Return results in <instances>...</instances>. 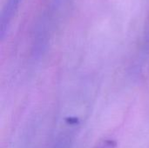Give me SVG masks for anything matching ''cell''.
<instances>
[{"mask_svg": "<svg viewBox=\"0 0 149 148\" xmlns=\"http://www.w3.org/2000/svg\"><path fill=\"white\" fill-rule=\"evenodd\" d=\"M116 147V142L113 140H107L101 143L97 148H114Z\"/></svg>", "mask_w": 149, "mask_h": 148, "instance_id": "cell-1", "label": "cell"}, {"mask_svg": "<svg viewBox=\"0 0 149 148\" xmlns=\"http://www.w3.org/2000/svg\"><path fill=\"white\" fill-rule=\"evenodd\" d=\"M66 120L67 122H69V124H76L78 122V120L76 118H69Z\"/></svg>", "mask_w": 149, "mask_h": 148, "instance_id": "cell-2", "label": "cell"}]
</instances>
